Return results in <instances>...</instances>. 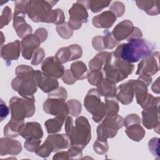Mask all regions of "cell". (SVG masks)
Returning <instances> with one entry per match:
<instances>
[{
  "label": "cell",
  "instance_id": "35",
  "mask_svg": "<svg viewBox=\"0 0 160 160\" xmlns=\"http://www.w3.org/2000/svg\"><path fill=\"white\" fill-rule=\"evenodd\" d=\"M55 57L62 64L66 63L71 60V50L68 47H63L60 48L56 52Z\"/></svg>",
  "mask_w": 160,
  "mask_h": 160
},
{
  "label": "cell",
  "instance_id": "22",
  "mask_svg": "<svg viewBox=\"0 0 160 160\" xmlns=\"http://www.w3.org/2000/svg\"><path fill=\"white\" fill-rule=\"evenodd\" d=\"M116 15L111 11H105L92 18V24L97 28L109 29L116 21Z\"/></svg>",
  "mask_w": 160,
  "mask_h": 160
},
{
  "label": "cell",
  "instance_id": "19",
  "mask_svg": "<svg viewBox=\"0 0 160 160\" xmlns=\"http://www.w3.org/2000/svg\"><path fill=\"white\" fill-rule=\"evenodd\" d=\"M134 29L133 23L128 19L118 23L113 29L112 35L118 42L128 39L131 35Z\"/></svg>",
  "mask_w": 160,
  "mask_h": 160
},
{
  "label": "cell",
  "instance_id": "52",
  "mask_svg": "<svg viewBox=\"0 0 160 160\" xmlns=\"http://www.w3.org/2000/svg\"><path fill=\"white\" fill-rule=\"evenodd\" d=\"M103 36H97L93 38L92 40V47L98 51H101L105 49L103 42Z\"/></svg>",
  "mask_w": 160,
  "mask_h": 160
},
{
  "label": "cell",
  "instance_id": "57",
  "mask_svg": "<svg viewBox=\"0 0 160 160\" xmlns=\"http://www.w3.org/2000/svg\"><path fill=\"white\" fill-rule=\"evenodd\" d=\"M142 37V33L141 31L137 27H134V31L131 35L129 37V38L127 39V41H129L131 39H141Z\"/></svg>",
  "mask_w": 160,
  "mask_h": 160
},
{
  "label": "cell",
  "instance_id": "50",
  "mask_svg": "<svg viewBox=\"0 0 160 160\" xmlns=\"http://www.w3.org/2000/svg\"><path fill=\"white\" fill-rule=\"evenodd\" d=\"M134 124H141V119L138 114H131L125 118L124 121V126H125L126 128Z\"/></svg>",
  "mask_w": 160,
  "mask_h": 160
},
{
  "label": "cell",
  "instance_id": "53",
  "mask_svg": "<svg viewBox=\"0 0 160 160\" xmlns=\"http://www.w3.org/2000/svg\"><path fill=\"white\" fill-rule=\"evenodd\" d=\"M62 81L67 84L71 85L73 84L77 80L74 78V77L72 76L70 69H66L64 71V73L63 76H62Z\"/></svg>",
  "mask_w": 160,
  "mask_h": 160
},
{
  "label": "cell",
  "instance_id": "37",
  "mask_svg": "<svg viewBox=\"0 0 160 160\" xmlns=\"http://www.w3.org/2000/svg\"><path fill=\"white\" fill-rule=\"evenodd\" d=\"M29 1H16L14 2V17L22 16L25 18L27 13V8Z\"/></svg>",
  "mask_w": 160,
  "mask_h": 160
},
{
  "label": "cell",
  "instance_id": "25",
  "mask_svg": "<svg viewBox=\"0 0 160 160\" xmlns=\"http://www.w3.org/2000/svg\"><path fill=\"white\" fill-rule=\"evenodd\" d=\"M24 124V120L16 121L11 119V120L4 126L3 133L6 137L12 138H16L20 135V132Z\"/></svg>",
  "mask_w": 160,
  "mask_h": 160
},
{
  "label": "cell",
  "instance_id": "20",
  "mask_svg": "<svg viewBox=\"0 0 160 160\" xmlns=\"http://www.w3.org/2000/svg\"><path fill=\"white\" fill-rule=\"evenodd\" d=\"M21 51V44L19 40L9 42L1 48V56L6 62L17 60Z\"/></svg>",
  "mask_w": 160,
  "mask_h": 160
},
{
  "label": "cell",
  "instance_id": "56",
  "mask_svg": "<svg viewBox=\"0 0 160 160\" xmlns=\"http://www.w3.org/2000/svg\"><path fill=\"white\" fill-rule=\"evenodd\" d=\"M9 112V108L4 102V101L1 99V121H2L3 119L8 116Z\"/></svg>",
  "mask_w": 160,
  "mask_h": 160
},
{
  "label": "cell",
  "instance_id": "60",
  "mask_svg": "<svg viewBox=\"0 0 160 160\" xmlns=\"http://www.w3.org/2000/svg\"><path fill=\"white\" fill-rule=\"evenodd\" d=\"M151 89L156 94L159 93V78H158L156 81L153 83L151 87Z\"/></svg>",
  "mask_w": 160,
  "mask_h": 160
},
{
  "label": "cell",
  "instance_id": "30",
  "mask_svg": "<svg viewBox=\"0 0 160 160\" xmlns=\"http://www.w3.org/2000/svg\"><path fill=\"white\" fill-rule=\"evenodd\" d=\"M137 6L145 11L149 16H156L159 14V1H136Z\"/></svg>",
  "mask_w": 160,
  "mask_h": 160
},
{
  "label": "cell",
  "instance_id": "1",
  "mask_svg": "<svg viewBox=\"0 0 160 160\" xmlns=\"http://www.w3.org/2000/svg\"><path fill=\"white\" fill-rule=\"evenodd\" d=\"M155 46L152 42L143 39H134L128 41L117 47L112 52L113 56L118 59L131 63L136 62L141 59L148 57L154 52Z\"/></svg>",
  "mask_w": 160,
  "mask_h": 160
},
{
  "label": "cell",
  "instance_id": "51",
  "mask_svg": "<svg viewBox=\"0 0 160 160\" xmlns=\"http://www.w3.org/2000/svg\"><path fill=\"white\" fill-rule=\"evenodd\" d=\"M82 149L74 146H71V148L68 151L69 159H80L82 155Z\"/></svg>",
  "mask_w": 160,
  "mask_h": 160
},
{
  "label": "cell",
  "instance_id": "2",
  "mask_svg": "<svg viewBox=\"0 0 160 160\" xmlns=\"http://www.w3.org/2000/svg\"><path fill=\"white\" fill-rule=\"evenodd\" d=\"M9 108L11 119L23 121L25 118L32 116L35 112V98H20L12 97L10 99Z\"/></svg>",
  "mask_w": 160,
  "mask_h": 160
},
{
  "label": "cell",
  "instance_id": "8",
  "mask_svg": "<svg viewBox=\"0 0 160 160\" xmlns=\"http://www.w3.org/2000/svg\"><path fill=\"white\" fill-rule=\"evenodd\" d=\"M11 87L24 98H31L38 90V84L34 76L27 78L16 77L11 82Z\"/></svg>",
  "mask_w": 160,
  "mask_h": 160
},
{
  "label": "cell",
  "instance_id": "61",
  "mask_svg": "<svg viewBox=\"0 0 160 160\" xmlns=\"http://www.w3.org/2000/svg\"><path fill=\"white\" fill-rule=\"evenodd\" d=\"M1 46L2 47V44H3V42L4 41V40H5V39L4 38V35H3V33H2V32H1Z\"/></svg>",
  "mask_w": 160,
  "mask_h": 160
},
{
  "label": "cell",
  "instance_id": "3",
  "mask_svg": "<svg viewBox=\"0 0 160 160\" xmlns=\"http://www.w3.org/2000/svg\"><path fill=\"white\" fill-rule=\"evenodd\" d=\"M71 145V141L66 134H51L36 151V154L42 158H48L52 152L66 149Z\"/></svg>",
  "mask_w": 160,
  "mask_h": 160
},
{
  "label": "cell",
  "instance_id": "7",
  "mask_svg": "<svg viewBox=\"0 0 160 160\" xmlns=\"http://www.w3.org/2000/svg\"><path fill=\"white\" fill-rule=\"evenodd\" d=\"M58 1L31 0L29 1L27 14L29 18L35 22H42L47 14L52 10L53 6Z\"/></svg>",
  "mask_w": 160,
  "mask_h": 160
},
{
  "label": "cell",
  "instance_id": "10",
  "mask_svg": "<svg viewBox=\"0 0 160 160\" xmlns=\"http://www.w3.org/2000/svg\"><path fill=\"white\" fill-rule=\"evenodd\" d=\"M159 52H154L151 56L142 59L138 65L137 75L151 76L157 73L159 68Z\"/></svg>",
  "mask_w": 160,
  "mask_h": 160
},
{
  "label": "cell",
  "instance_id": "17",
  "mask_svg": "<svg viewBox=\"0 0 160 160\" xmlns=\"http://www.w3.org/2000/svg\"><path fill=\"white\" fill-rule=\"evenodd\" d=\"M22 151V146L20 142L12 139L11 138H1L0 139V155L16 156Z\"/></svg>",
  "mask_w": 160,
  "mask_h": 160
},
{
  "label": "cell",
  "instance_id": "34",
  "mask_svg": "<svg viewBox=\"0 0 160 160\" xmlns=\"http://www.w3.org/2000/svg\"><path fill=\"white\" fill-rule=\"evenodd\" d=\"M15 73L17 77L27 78L33 76L34 75V70L31 66L22 64L16 68Z\"/></svg>",
  "mask_w": 160,
  "mask_h": 160
},
{
  "label": "cell",
  "instance_id": "49",
  "mask_svg": "<svg viewBox=\"0 0 160 160\" xmlns=\"http://www.w3.org/2000/svg\"><path fill=\"white\" fill-rule=\"evenodd\" d=\"M71 53V60H76L81 58L82 54V48L78 44H71L69 46Z\"/></svg>",
  "mask_w": 160,
  "mask_h": 160
},
{
  "label": "cell",
  "instance_id": "14",
  "mask_svg": "<svg viewBox=\"0 0 160 160\" xmlns=\"http://www.w3.org/2000/svg\"><path fill=\"white\" fill-rule=\"evenodd\" d=\"M134 79H130L121 84L116 88V98L122 104L128 105L132 101L134 91Z\"/></svg>",
  "mask_w": 160,
  "mask_h": 160
},
{
  "label": "cell",
  "instance_id": "23",
  "mask_svg": "<svg viewBox=\"0 0 160 160\" xmlns=\"http://www.w3.org/2000/svg\"><path fill=\"white\" fill-rule=\"evenodd\" d=\"M112 55V52L102 51L97 54L89 62V68L91 71H100L108 62Z\"/></svg>",
  "mask_w": 160,
  "mask_h": 160
},
{
  "label": "cell",
  "instance_id": "48",
  "mask_svg": "<svg viewBox=\"0 0 160 160\" xmlns=\"http://www.w3.org/2000/svg\"><path fill=\"white\" fill-rule=\"evenodd\" d=\"M41 142V139H32L26 140L24 142V148L31 152H36V151L40 146Z\"/></svg>",
  "mask_w": 160,
  "mask_h": 160
},
{
  "label": "cell",
  "instance_id": "5",
  "mask_svg": "<svg viewBox=\"0 0 160 160\" xmlns=\"http://www.w3.org/2000/svg\"><path fill=\"white\" fill-rule=\"evenodd\" d=\"M71 146H77L83 149L91 139V126L86 118L79 116L75 120V126L69 137Z\"/></svg>",
  "mask_w": 160,
  "mask_h": 160
},
{
  "label": "cell",
  "instance_id": "21",
  "mask_svg": "<svg viewBox=\"0 0 160 160\" xmlns=\"http://www.w3.org/2000/svg\"><path fill=\"white\" fill-rule=\"evenodd\" d=\"M43 134L42 127L41 124L37 122H26L20 132V136L26 140L41 139Z\"/></svg>",
  "mask_w": 160,
  "mask_h": 160
},
{
  "label": "cell",
  "instance_id": "16",
  "mask_svg": "<svg viewBox=\"0 0 160 160\" xmlns=\"http://www.w3.org/2000/svg\"><path fill=\"white\" fill-rule=\"evenodd\" d=\"M102 70L103 73L105 75V78L114 84L122 81L128 77L122 72V71L114 62L112 55L111 59L104 66Z\"/></svg>",
  "mask_w": 160,
  "mask_h": 160
},
{
  "label": "cell",
  "instance_id": "42",
  "mask_svg": "<svg viewBox=\"0 0 160 160\" xmlns=\"http://www.w3.org/2000/svg\"><path fill=\"white\" fill-rule=\"evenodd\" d=\"M93 149L98 154H104L109 149V146L107 141H100L96 139L93 144Z\"/></svg>",
  "mask_w": 160,
  "mask_h": 160
},
{
  "label": "cell",
  "instance_id": "13",
  "mask_svg": "<svg viewBox=\"0 0 160 160\" xmlns=\"http://www.w3.org/2000/svg\"><path fill=\"white\" fill-rule=\"evenodd\" d=\"M142 122L143 126L148 129H154L159 132V106H152L142 111Z\"/></svg>",
  "mask_w": 160,
  "mask_h": 160
},
{
  "label": "cell",
  "instance_id": "12",
  "mask_svg": "<svg viewBox=\"0 0 160 160\" xmlns=\"http://www.w3.org/2000/svg\"><path fill=\"white\" fill-rule=\"evenodd\" d=\"M42 72L48 77L59 79L63 76L65 69L55 56H49L46 58L41 65Z\"/></svg>",
  "mask_w": 160,
  "mask_h": 160
},
{
  "label": "cell",
  "instance_id": "47",
  "mask_svg": "<svg viewBox=\"0 0 160 160\" xmlns=\"http://www.w3.org/2000/svg\"><path fill=\"white\" fill-rule=\"evenodd\" d=\"M159 138H153L148 142V148L149 151L152 154L153 156L159 158Z\"/></svg>",
  "mask_w": 160,
  "mask_h": 160
},
{
  "label": "cell",
  "instance_id": "18",
  "mask_svg": "<svg viewBox=\"0 0 160 160\" xmlns=\"http://www.w3.org/2000/svg\"><path fill=\"white\" fill-rule=\"evenodd\" d=\"M34 77L38 87L44 92L49 93L59 87L57 79L48 77L42 71H34Z\"/></svg>",
  "mask_w": 160,
  "mask_h": 160
},
{
  "label": "cell",
  "instance_id": "43",
  "mask_svg": "<svg viewBox=\"0 0 160 160\" xmlns=\"http://www.w3.org/2000/svg\"><path fill=\"white\" fill-rule=\"evenodd\" d=\"M12 19V12L11 8L8 6H6L2 11V14L1 16L0 21V28L2 29L5 26H7Z\"/></svg>",
  "mask_w": 160,
  "mask_h": 160
},
{
  "label": "cell",
  "instance_id": "54",
  "mask_svg": "<svg viewBox=\"0 0 160 160\" xmlns=\"http://www.w3.org/2000/svg\"><path fill=\"white\" fill-rule=\"evenodd\" d=\"M74 126L73 125V119L71 116H67L66 119L65 120V132L67 136L69 137L71 136L72 132L73 131Z\"/></svg>",
  "mask_w": 160,
  "mask_h": 160
},
{
  "label": "cell",
  "instance_id": "6",
  "mask_svg": "<svg viewBox=\"0 0 160 160\" xmlns=\"http://www.w3.org/2000/svg\"><path fill=\"white\" fill-rule=\"evenodd\" d=\"M84 105L86 110L92 114L95 122H101L106 115L105 103L101 102V95L97 89H91L84 98Z\"/></svg>",
  "mask_w": 160,
  "mask_h": 160
},
{
  "label": "cell",
  "instance_id": "4",
  "mask_svg": "<svg viewBox=\"0 0 160 160\" xmlns=\"http://www.w3.org/2000/svg\"><path fill=\"white\" fill-rule=\"evenodd\" d=\"M97 127V139L107 141L116 136L118 130L124 126V119L118 114L107 115Z\"/></svg>",
  "mask_w": 160,
  "mask_h": 160
},
{
  "label": "cell",
  "instance_id": "29",
  "mask_svg": "<svg viewBox=\"0 0 160 160\" xmlns=\"http://www.w3.org/2000/svg\"><path fill=\"white\" fill-rule=\"evenodd\" d=\"M70 71L76 80H83L87 78L89 71L86 64L81 61H77L71 65Z\"/></svg>",
  "mask_w": 160,
  "mask_h": 160
},
{
  "label": "cell",
  "instance_id": "41",
  "mask_svg": "<svg viewBox=\"0 0 160 160\" xmlns=\"http://www.w3.org/2000/svg\"><path fill=\"white\" fill-rule=\"evenodd\" d=\"M103 72L100 71H91L88 73L87 79L88 82L92 86H97L103 79Z\"/></svg>",
  "mask_w": 160,
  "mask_h": 160
},
{
  "label": "cell",
  "instance_id": "27",
  "mask_svg": "<svg viewBox=\"0 0 160 160\" xmlns=\"http://www.w3.org/2000/svg\"><path fill=\"white\" fill-rule=\"evenodd\" d=\"M134 91L137 103L141 106L148 96V86L143 81L138 79L134 81Z\"/></svg>",
  "mask_w": 160,
  "mask_h": 160
},
{
  "label": "cell",
  "instance_id": "33",
  "mask_svg": "<svg viewBox=\"0 0 160 160\" xmlns=\"http://www.w3.org/2000/svg\"><path fill=\"white\" fill-rule=\"evenodd\" d=\"M111 1H102V0H93L89 1L88 9H90L92 12L97 13L101 11L105 8H107Z\"/></svg>",
  "mask_w": 160,
  "mask_h": 160
},
{
  "label": "cell",
  "instance_id": "15",
  "mask_svg": "<svg viewBox=\"0 0 160 160\" xmlns=\"http://www.w3.org/2000/svg\"><path fill=\"white\" fill-rule=\"evenodd\" d=\"M41 41L39 38L34 34H29L23 39L21 42L22 56L26 60H30L34 52L41 44Z\"/></svg>",
  "mask_w": 160,
  "mask_h": 160
},
{
  "label": "cell",
  "instance_id": "38",
  "mask_svg": "<svg viewBox=\"0 0 160 160\" xmlns=\"http://www.w3.org/2000/svg\"><path fill=\"white\" fill-rule=\"evenodd\" d=\"M69 108V114L74 117L79 116L81 112L82 105L79 101L76 99H71L67 101Z\"/></svg>",
  "mask_w": 160,
  "mask_h": 160
},
{
  "label": "cell",
  "instance_id": "58",
  "mask_svg": "<svg viewBox=\"0 0 160 160\" xmlns=\"http://www.w3.org/2000/svg\"><path fill=\"white\" fill-rule=\"evenodd\" d=\"M53 160H56V159H63V160H66V159H69V156H68V151H60L58 152L57 153H56L53 158H52Z\"/></svg>",
  "mask_w": 160,
  "mask_h": 160
},
{
  "label": "cell",
  "instance_id": "11",
  "mask_svg": "<svg viewBox=\"0 0 160 160\" xmlns=\"http://www.w3.org/2000/svg\"><path fill=\"white\" fill-rule=\"evenodd\" d=\"M44 111L49 114L57 116H68L69 108L65 99L48 98L43 104Z\"/></svg>",
  "mask_w": 160,
  "mask_h": 160
},
{
  "label": "cell",
  "instance_id": "59",
  "mask_svg": "<svg viewBox=\"0 0 160 160\" xmlns=\"http://www.w3.org/2000/svg\"><path fill=\"white\" fill-rule=\"evenodd\" d=\"M138 79L143 81L148 86L150 85V84L152 82V78L151 76H144V75H140L138 78Z\"/></svg>",
  "mask_w": 160,
  "mask_h": 160
},
{
  "label": "cell",
  "instance_id": "28",
  "mask_svg": "<svg viewBox=\"0 0 160 160\" xmlns=\"http://www.w3.org/2000/svg\"><path fill=\"white\" fill-rule=\"evenodd\" d=\"M67 116H57L52 119H49L44 122L48 134H54L60 131L65 122Z\"/></svg>",
  "mask_w": 160,
  "mask_h": 160
},
{
  "label": "cell",
  "instance_id": "32",
  "mask_svg": "<svg viewBox=\"0 0 160 160\" xmlns=\"http://www.w3.org/2000/svg\"><path fill=\"white\" fill-rule=\"evenodd\" d=\"M65 16L64 12L61 9H55L50 11L42 20V22L53 23L59 25L64 22Z\"/></svg>",
  "mask_w": 160,
  "mask_h": 160
},
{
  "label": "cell",
  "instance_id": "39",
  "mask_svg": "<svg viewBox=\"0 0 160 160\" xmlns=\"http://www.w3.org/2000/svg\"><path fill=\"white\" fill-rule=\"evenodd\" d=\"M105 105L106 110V115H113L118 113L119 110V104L117 101L114 99L106 98Z\"/></svg>",
  "mask_w": 160,
  "mask_h": 160
},
{
  "label": "cell",
  "instance_id": "24",
  "mask_svg": "<svg viewBox=\"0 0 160 160\" xmlns=\"http://www.w3.org/2000/svg\"><path fill=\"white\" fill-rule=\"evenodd\" d=\"M25 18L22 16H15L13 18V28L19 38L23 39L32 32V27L26 23Z\"/></svg>",
  "mask_w": 160,
  "mask_h": 160
},
{
  "label": "cell",
  "instance_id": "40",
  "mask_svg": "<svg viewBox=\"0 0 160 160\" xmlns=\"http://www.w3.org/2000/svg\"><path fill=\"white\" fill-rule=\"evenodd\" d=\"M104 33L105 34L103 38V42L104 46L106 49H112L114 47H116L117 45L119 44V42L117 41L112 35V33L109 32L108 31L106 30L104 31Z\"/></svg>",
  "mask_w": 160,
  "mask_h": 160
},
{
  "label": "cell",
  "instance_id": "36",
  "mask_svg": "<svg viewBox=\"0 0 160 160\" xmlns=\"http://www.w3.org/2000/svg\"><path fill=\"white\" fill-rule=\"evenodd\" d=\"M56 31L61 38L68 39L72 37L73 34V30H72L68 26V22H64V23L57 25L56 27Z\"/></svg>",
  "mask_w": 160,
  "mask_h": 160
},
{
  "label": "cell",
  "instance_id": "46",
  "mask_svg": "<svg viewBox=\"0 0 160 160\" xmlns=\"http://www.w3.org/2000/svg\"><path fill=\"white\" fill-rule=\"evenodd\" d=\"M48 98L63 99L66 100L68 98V92L64 88L58 87L48 94Z\"/></svg>",
  "mask_w": 160,
  "mask_h": 160
},
{
  "label": "cell",
  "instance_id": "55",
  "mask_svg": "<svg viewBox=\"0 0 160 160\" xmlns=\"http://www.w3.org/2000/svg\"><path fill=\"white\" fill-rule=\"evenodd\" d=\"M34 34L36 35L39 38L41 42H43L46 40L48 33L47 30L45 28H40L36 29V31L34 32Z\"/></svg>",
  "mask_w": 160,
  "mask_h": 160
},
{
  "label": "cell",
  "instance_id": "26",
  "mask_svg": "<svg viewBox=\"0 0 160 160\" xmlns=\"http://www.w3.org/2000/svg\"><path fill=\"white\" fill-rule=\"evenodd\" d=\"M96 87L100 95L104 96L105 98H111L116 95L117 88L116 84L106 78H104Z\"/></svg>",
  "mask_w": 160,
  "mask_h": 160
},
{
  "label": "cell",
  "instance_id": "31",
  "mask_svg": "<svg viewBox=\"0 0 160 160\" xmlns=\"http://www.w3.org/2000/svg\"><path fill=\"white\" fill-rule=\"evenodd\" d=\"M127 136L134 141H140L145 136L146 132L143 127L139 124H134L128 126L125 130Z\"/></svg>",
  "mask_w": 160,
  "mask_h": 160
},
{
  "label": "cell",
  "instance_id": "9",
  "mask_svg": "<svg viewBox=\"0 0 160 160\" xmlns=\"http://www.w3.org/2000/svg\"><path fill=\"white\" fill-rule=\"evenodd\" d=\"M69 19L68 26L72 30H78L82 23H86L88 19L87 9L82 4L76 1L69 10Z\"/></svg>",
  "mask_w": 160,
  "mask_h": 160
},
{
  "label": "cell",
  "instance_id": "44",
  "mask_svg": "<svg viewBox=\"0 0 160 160\" xmlns=\"http://www.w3.org/2000/svg\"><path fill=\"white\" fill-rule=\"evenodd\" d=\"M109 11L113 12L116 17H121L125 12V6L120 1H114L110 6Z\"/></svg>",
  "mask_w": 160,
  "mask_h": 160
},
{
  "label": "cell",
  "instance_id": "45",
  "mask_svg": "<svg viewBox=\"0 0 160 160\" xmlns=\"http://www.w3.org/2000/svg\"><path fill=\"white\" fill-rule=\"evenodd\" d=\"M45 56V52L42 48H38L35 50L32 57L31 64L37 66L43 60Z\"/></svg>",
  "mask_w": 160,
  "mask_h": 160
}]
</instances>
